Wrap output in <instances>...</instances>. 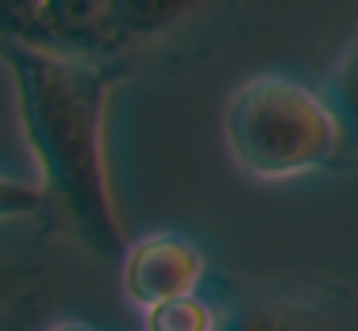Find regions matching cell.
Instances as JSON below:
<instances>
[{"mask_svg":"<svg viewBox=\"0 0 358 331\" xmlns=\"http://www.w3.org/2000/svg\"><path fill=\"white\" fill-rule=\"evenodd\" d=\"M0 220H47L43 185L12 181V177L0 174Z\"/></svg>","mask_w":358,"mask_h":331,"instance_id":"10","label":"cell"},{"mask_svg":"<svg viewBox=\"0 0 358 331\" xmlns=\"http://www.w3.org/2000/svg\"><path fill=\"white\" fill-rule=\"evenodd\" d=\"M220 316V331H358V293L320 274L235 277Z\"/></svg>","mask_w":358,"mask_h":331,"instance_id":"4","label":"cell"},{"mask_svg":"<svg viewBox=\"0 0 358 331\" xmlns=\"http://www.w3.org/2000/svg\"><path fill=\"white\" fill-rule=\"evenodd\" d=\"M204 251L185 235L173 231H158V235L135 239L127 246L124 262H120V277H124V293L131 304H139L143 312L166 300L201 293L204 281Z\"/></svg>","mask_w":358,"mask_h":331,"instance_id":"6","label":"cell"},{"mask_svg":"<svg viewBox=\"0 0 358 331\" xmlns=\"http://www.w3.org/2000/svg\"><path fill=\"white\" fill-rule=\"evenodd\" d=\"M35 308H39V300H35V304H27V308H24V312H20V316H12L8 323H0V331H24V323H27V320H31V316H35Z\"/></svg>","mask_w":358,"mask_h":331,"instance_id":"11","label":"cell"},{"mask_svg":"<svg viewBox=\"0 0 358 331\" xmlns=\"http://www.w3.org/2000/svg\"><path fill=\"white\" fill-rule=\"evenodd\" d=\"M20 92V120L43 174L47 223L96 258L124 262L127 227L108 169V100L124 77L104 62L66 58L35 46H0Z\"/></svg>","mask_w":358,"mask_h":331,"instance_id":"1","label":"cell"},{"mask_svg":"<svg viewBox=\"0 0 358 331\" xmlns=\"http://www.w3.org/2000/svg\"><path fill=\"white\" fill-rule=\"evenodd\" d=\"M324 92L335 123H339V158L335 169H358V27L339 46L335 62L324 73Z\"/></svg>","mask_w":358,"mask_h":331,"instance_id":"7","label":"cell"},{"mask_svg":"<svg viewBox=\"0 0 358 331\" xmlns=\"http://www.w3.org/2000/svg\"><path fill=\"white\" fill-rule=\"evenodd\" d=\"M35 300H39V266L20 258H0V323H8Z\"/></svg>","mask_w":358,"mask_h":331,"instance_id":"9","label":"cell"},{"mask_svg":"<svg viewBox=\"0 0 358 331\" xmlns=\"http://www.w3.org/2000/svg\"><path fill=\"white\" fill-rule=\"evenodd\" d=\"M112 0H0V43L108 66Z\"/></svg>","mask_w":358,"mask_h":331,"instance_id":"5","label":"cell"},{"mask_svg":"<svg viewBox=\"0 0 358 331\" xmlns=\"http://www.w3.org/2000/svg\"><path fill=\"white\" fill-rule=\"evenodd\" d=\"M224 127L239 169L258 181L301 177L339 158V123L324 92L285 73H258L239 85Z\"/></svg>","mask_w":358,"mask_h":331,"instance_id":"2","label":"cell"},{"mask_svg":"<svg viewBox=\"0 0 358 331\" xmlns=\"http://www.w3.org/2000/svg\"><path fill=\"white\" fill-rule=\"evenodd\" d=\"M239 0H112L108 66L127 73H170L212 54Z\"/></svg>","mask_w":358,"mask_h":331,"instance_id":"3","label":"cell"},{"mask_svg":"<svg viewBox=\"0 0 358 331\" xmlns=\"http://www.w3.org/2000/svg\"><path fill=\"white\" fill-rule=\"evenodd\" d=\"M50 331H93L89 323H58V328H50Z\"/></svg>","mask_w":358,"mask_h":331,"instance_id":"12","label":"cell"},{"mask_svg":"<svg viewBox=\"0 0 358 331\" xmlns=\"http://www.w3.org/2000/svg\"><path fill=\"white\" fill-rule=\"evenodd\" d=\"M220 323H224L220 304L204 293H189L143 312V331H220Z\"/></svg>","mask_w":358,"mask_h":331,"instance_id":"8","label":"cell"},{"mask_svg":"<svg viewBox=\"0 0 358 331\" xmlns=\"http://www.w3.org/2000/svg\"><path fill=\"white\" fill-rule=\"evenodd\" d=\"M0 46H4V43H0Z\"/></svg>","mask_w":358,"mask_h":331,"instance_id":"13","label":"cell"}]
</instances>
